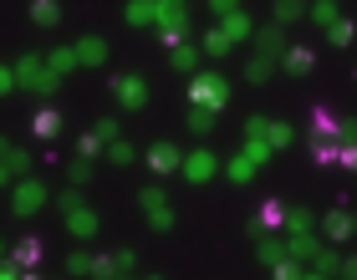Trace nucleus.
Returning <instances> with one entry per match:
<instances>
[{"label":"nucleus","instance_id":"nucleus-1","mask_svg":"<svg viewBox=\"0 0 357 280\" xmlns=\"http://www.w3.org/2000/svg\"><path fill=\"white\" fill-rule=\"evenodd\" d=\"M189 107L225 112V107H230V81H225L220 72H194L189 77Z\"/></svg>","mask_w":357,"mask_h":280},{"label":"nucleus","instance_id":"nucleus-2","mask_svg":"<svg viewBox=\"0 0 357 280\" xmlns=\"http://www.w3.org/2000/svg\"><path fill=\"white\" fill-rule=\"evenodd\" d=\"M15 87H21V92H41V97H52V92L61 87V77L46 67L41 56H21V61H15Z\"/></svg>","mask_w":357,"mask_h":280},{"label":"nucleus","instance_id":"nucleus-3","mask_svg":"<svg viewBox=\"0 0 357 280\" xmlns=\"http://www.w3.org/2000/svg\"><path fill=\"white\" fill-rule=\"evenodd\" d=\"M46 199H52V194H46V184H36V178H15V189H10V214H41L46 209Z\"/></svg>","mask_w":357,"mask_h":280},{"label":"nucleus","instance_id":"nucleus-4","mask_svg":"<svg viewBox=\"0 0 357 280\" xmlns=\"http://www.w3.org/2000/svg\"><path fill=\"white\" fill-rule=\"evenodd\" d=\"M138 204H143V214H149V224L158 229V235H169V229H174V209H169V194L158 189V184L138 189Z\"/></svg>","mask_w":357,"mask_h":280},{"label":"nucleus","instance_id":"nucleus-5","mask_svg":"<svg viewBox=\"0 0 357 280\" xmlns=\"http://www.w3.org/2000/svg\"><path fill=\"white\" fill-rule=\"evenodd\" d=\"M112 97H118L123 118H133L138 107H149V81L143 77H112Z\"/></svg>","mask_w":357,"mask_h":280},{"label":"nucleus","instance_id":"nucleus-6","mask_svg":"<svg viewBox=\"0 0 357 280\" xmlns=\"http://www.w3.org/2000/svg\"><path fill=\"white\" fill-rule=\"evenodd\" d=\"M189 178V184H209V178L220 173V153H209V148H194V153H184V169H178Z\"/></svg>","mask_w":357,"mask_h":280},{"label":"nucleus","instance_id":"nucleus-7","mask_svg":"<svg viewBox=\"0 0 357 280\" xmlns=\"http://www.w3.org/2000/svg\"><path fill=\"white\" fill-rule=\"evenodd\" d=\"M143 163H149L153 173H164V178H169V173H178V169H184V153H178L174 143H153L149 153H143Z\"/></svg>","mask_w":357,"mask_h":280},{"label":"nucleus","instance_id":"nucleus-8","mask_svg":"<svg viewBox=\"0 0 357 280\" xmlns=\"http://www.w3.org/2000/svg\"><path fill=\"white\" fill-rule=\"evenodd\" d=\"M317 214L312 209H286V229H281V240H317Z\"/></svg>","mask_w":357,"mask_h":280},{"label":"nucleus","instance_id":"nucleus-9","mask_svg":"<svg viewBox=\"0 0 357 280\" xmlns=\"http://www.w3.org/2000/svg\"><path fill=\"white\" fill-rule=\"evenodd\" d=\"M61 127H67V118H61L56 107H41V112H31V133H36L41 143H56V138H61Z\"/></svg>","mask_w":357,"mask_h":280},{"label":"nucleus","instance_id":"nucleus-10","mask_svg":"<svg viewBox=\"0 0 357 280\" xmlns=\"http://www.w3.org/2000/svg\"><path fill=\"white\" fill-rule=\"evenodd\" d=\"M337 127H342V118H337L332 107H312V123H306V138H321V143H337Z\"/></svg>","mask_w":357,"mask_h":280},{"label":"nucleus","instance_id":"nucleus-11","mask_svg":"<svg viewBox=\"0 0 357 280\" xmlns=\"http://www.w3.org/2000/svg\"><path fill=\"white\" fill-rule=\"evenodd\" d=\"M321 240H332V244H342V240H352V214L347 209H332V214H321Z\"/></svg>","mask_w":357,"mask_h":280},{"label":"nucleus","instance_id":"nucleus-12","mask_svg":"<svg viewBox=\"0 0 357 280\" xmlns=\"http://www.w3.org/2000/svg\"><path fill=\"white\" fill-rule=\"evenodd\" d=\"M97 229H102L97 209H87V204H82V209H72V214H67V235H72V240H92Z\"/></svg>","mask_w":357,"mask_h":280},{"label":"nucleus","instance_id":"nucleus-13","mask_svg":"<svg viewBox=\"0 0 357 280\" xmlns=\"http://www.w3.org/2000/svg\"><path fill=\"white\" fill-rule=\"evenodd\" d=\"M36 260H41V240H21L15 250H6L0 265H10V270H36Z\"/></svg>","mask_w":357,"mask_h":280},{"label":"nucleus","instance_id":"nucleus-14","mask_svg":"<svg viewBox=\"0 0 357 280\" xmlns=\"http://www.w3.org/2000/svg\"><path fill=\"white\" fill-rule=\"evenodd\" d=\"M158 31H184V36H189V10H184V0H158Z\"/></svg>","mask_w":357,"mask_h":280},{"label":"nucleus","instance_id":"nucleus-15","mask_svg":"<svg viewBox=\"0 0 357 280\" xmlns=\"http://www.w3.org/2000/svg\"><path fill=\"white\" fill-rule=\"evenodd\" d=\"M255 260H261L266 270H275L281 260H291V255H286V240H281V235H261V240H255Z\"/></svg>","mask_w":357,"mask_h":280},{"label":"nucleus","instance_id":"nucleus-16","mask_svg":"<svg viewBox=\"0 0 357 280\" xmlns=\"http://www.w3.org/2000/svg\"><path fill=\"white\" fill-rule=\"evenodd\" d=\"M281 67H286L291 77H306V72L317 67V52H312V46H286V52H281Z\"/></svg>","mask_w":357,"mask_h":280},{"label":"nucleus","instance_id":"nucleus-17","mask_svg":"<svg viewBox=\"0 0 357 280\" xmlns=\"http://www.w3.org/2000/svg\"><path fill=\"white\" fill-rule=\"evenodd\" d=\"M199 56H204L199 46H189V41H184V46H174V52H169V67H174L178 77H194V72H199Z\"/></svg>","mask_w":357,"mask_h":280},{"label":"nucleus","instance_id":"nucleus-18","mask_svg":"<svg viewBox=\"0 0 357 280\" xmlns=\"http://www.w3.org/2000/svg\"><path fill=\"white\" fill-rule=\"evenodd\" d=\"M291 143H296V127L281 123V118H271V123H266V148H271V153H286Z\"/></svg>","mask_w":357,"mask_h":280},{"label":"nucleus","instance_id":"nucleus-19","mask_svg":"<svg viewBox=\"0 0 357 280\" xmlns=\"http://www.w3.org/2000/svg\"><path fill=\"white\" fill-rule=\"evenodd\" d=\"M123 21H128V26H153V21H158V0H128V6H123Z\"/></svg>","mask_w":357,"mask_h":280},{"label":"nucleus","instance_id":"nucleus-20","mask_svg":"<svg viewBox=\"0 0 357 280\" xmlns=\"http://www.w3.org/2000/svg\"><path fill=\"white\" fill-rule=\"evenodd\" d=\"M31 21L41 31H56L61 26V0H31Z\"/></svg>","mask_w":357,"mask_h":280},{"label":"nucleus","instance_id":"nucleus-21","mask_svg":"<svg viewBox=\"0 0 357 280\" xmlns=\"http://www.w3.org/2000/svg\"><path fill=\"white\" fill-rule=\"evenodd\" d=\"M77 61H82V67H102L107 61V41L102 36H82L77 41Z\"/></svg>","mask_w":357,"mask_h":280},{"label":"nucleus","instance_id":"nucleus-22","mask_svg":"<svg viewBox=\"0 0 357 280\" xmlns=\"http://www.w3.org/2000/svg\"><path fill=\"white\" fill-rule=\"evenodd\" d=\"M312 270L332 280L337 270H342V250H337V244H317V255H312Z\"/></svg>","mask_w":357,"mask_h":280},{"label":"nucleus","instance_id":"nucleus-23","mask_svg":"<svg viewBox=\"0 0 357 280\" xmlns=\"http://www.w3.org/2000/svg\"><path fill=\"white\" fill-rule=\"evenodd\" d=\"M255 36H261V52H266V56H275V61H281V52L291 46V41H286V26H275V21H271V26H261Z\"/></svg>","mask_w":357,"mask_h":280},{"label":"nucleus","instance_id":"nucleus-24","mask_svg":"<svg viewBox=\"0 0 357 280\" xmlns=\"http://www.w3.org/2000/svg\"><path fill=\"white\" fill-rule=\"evenodd\" d=\"M220 31H225V36H230V46H235V41L255 36V21H250L245 10H235V15H225V21H220Z\"/></svg>","mask_w":357,"mask_h":280},{"label":"nucleus","instance_id":"nucleus-25","mask_svg":"<svg viewBox=\"0 0 357 280\" xmlns=\"http://www.w3.org/2000/svg\"><path fill=\"white\" fill-rule=\"evenodd\" d=\"M275 67H281V61H275V56H266V52H261V56H255V61H250V67H245V81H250V87H266V81L275 77Z\"/></svg>","mask_w":357,"mask_h":280},{"label":"nucleus","instance_id":"nucleus-26","mask_svg":"<svg viewBox=\"0 0 357 280\" xmlns=\"http://www.w3.org/2000/svg\"><path fill=\"white\" fill-rule=\"evenodd\" d=\"M46 67H52L56 77H72L77 67H82V61H77V46H56V52L46 56Z\"/></svg>","mask_w":357,"mask_h":280},{"label":"nucleus","instance_id":"nucleus-27","mask_svg":"<svg viewBox=\"0 0 357 280\" xmlns=\"http://www.w3.org/2000/svg\"><path fill=\"white\" fill-rule=\"evenodd\" d=\"M327 41L337 46V52H342V46H352V41H357V21H347V15H337V21L327 26Z\"/></svg>","mask_w":357,"mask_h":280},{"label":"nucleus","instance_id":"nucleus-28","mask_svg":"<svg viewBox=\"0 0 357 280\" xmlns=\"http://www.w3.org/2000/svg\"><path fill=\"white\" fill-rule=\"evenodd\" d=\"M225 178H230V184H250V178H255V163H250L245 153L225 158Z\"/></svg>","mask_w":357,"mask_h":280},{"label":"nucleus","instance_id":"nucleus-29","mask_svg":"<svg viewBox=\"0 0 357 280\" xmlns=\"http://www.w3.org/2000/svg\"><path fill=\"white\" fill-rule=\"evenodd\" d=\"M215 123H220V112H209V107H189V133L209 138V133H215Z\"/></svg>","mask_w":357,"mask_h":280},{"label":"nucleus","instance_id":"nucleus-30","mask_svg":"<svg viewBox=\"0 0 357 280\" xmlns=\"http://www.w3.org/2000/svg\"><path fill=\"white\" fill-rule=\"evenodd\" d=\"M306 10H312L306 0H275V26H291V21H301Z\"/></svg>","mask_w":357,"mask_h":280},{"label":"nucleus","instance_id":"nucleus-31","mask_svg":"<svg viewBox=\"0 0 357 280\" xmlns=\"http://www.w3.org/2000/svg\"><path fill=\"white\" fill-rule=\"evenodd\" d=\"M306 15H312V26L327 31V26L337 21V0H312V10H306Z\"/></svg>","mask_w":357,"mask_h":280},{"label":"nucleus","instance_id":"nucleus-32","mask_svg":"<svg viewBox=\"0 0 357 280\" xmlns=\"http://www.w3.org/2000/svg\"><path fill=\"white\" fill-rule=\"evenodd\" d=\"M240 153H245V158H250V163H255V169H266V163H271V158H275V153H271V148H266V143H261V138H245V143H240Z\"/></svg>","mask_w":357,"mask_h":280},{"label":"nucleus","instance_id":"nucleus-33","mask_svg":"<svg viewBox=\"0 0 357 280\" xmlns=\"http://www.w3.org/2000/svg\"><path fill=\"white\" fill-rule=\"evenodd\" d=\"M118 255H92V280H118Z\"/></svg>","mask_w":357,"mask_h":280},{"label":"nucleus","instance_id":"nucleus-34","mask_svg":"<svg viewBox=\"0 0 357 280\" xmlns=\"http://www.w3.org/2000/svg\"><path fill=\"white\" fill-rule=\"evenodd\" d=\"M102 153H107V143L97 138V133H82V138H77V158H92V163H97Z\"/></svg>","mask_w":357,"mask_h":280},{"label":"nucleus","instance_id":"nucleus-35","mask_svg":"<svg viewBox=\"0 0 357 280\" xmlns=\"http://www.w3.org/2000/svg\"><path fill=\"white\" fill-rule=\"evenodd\" d=\"M199 52H204V56H225V52H230V36H225V31L215 26V31H209V36L199 41Z\"/></svg>","mask_w":357,"mask_h":280},{"label":"nucleus","instance_id":"nucleus-36","mask_svg":"<svg viewBox=\"0 0 357 280\" xmlns=\"http://www.w3.org/2000/svg\"><path fill=\"white\" fill-rule=\"evenodd\" d=\"M92 169H97L92 158H72V163H67V178H72V189H82L87 178H92Z\"/></svg>","mask_w":357,"mask_h":280},{"label":"nucleus","instance_id":"nucleus-37","mask_svg":"<svg viewBox=\"0 0 357 280\" xmlns=\"http://www.w3.org/2000/svg\"><path fill=\"white\" fill-rule=\"evenodd\" d=\"M6 163H10V173H15V178H26V173H31V153H26V148H15V143H10Z\"/></svg>","mask_w":357,"mask_h":280},{"label":"nucleus","instance_id":"nucleus-38","mask_svg":"<svg viewBox=\"0 0 357 280\" xmlns=\"http://www.w3.org/2000/svg\"><path fill=\"white\" fill-rule=\"evenodd\" d=\"M133 158H138V153H133V148H128L123 138H118V143H107V163H118V169H128Z\"/></svg>","mask_w":357,"mask_h":280},{"label":"nucleus","instance_id":"nucleus-39","mask_svg":"<svg viewBox=\"0 0 357 280\" xmlns=\"http://www.w3.org/2000/svg\"><path fill=\"white\" fill-rule=\"evenodd\" d=\"M67 275H92V255L87 250H72L67 255Z\"/></svg>","mask_w":357,"mask_h":280},{"label":"nucleus","instance_id":"nucleus-40","mask_svg":"<svg viewBox=\"0 0 357 280\" xmlns=\"http://www.w3.org/2000/svg\"><path fill=\"white\" fill-rule=\"evenodd\" d=\"M337 169H352L357 173V143H337Z\"/></svg>","mask_w":357,"mask_h":280},{"label":"nucleus","instance_id":"nucleus-41","mask_svg":"<svg viewBox=\"0 0 357 280\" xmlns=\"http://www.w3.org/2000/svg\"><path fill=\"white\" fill-rule=\"evenodd\" d=\"M306 143H312L317 163H337V143H321V138H306Z\"/></svg>","mask_w":357,"mask_h":280},{"label":"nucleus","instance_id":"nucleus-42","mask_svg":"<svg viewBox=\"0 0 357 280\" xmlns=\"http://www.w3.org/2000/svg\"><path fill=\"white\" fill-rule=\"evenodd\" d=\"M102 143H118V118H97V127H92Z\"/></svg>","mask_w":357,"mask_h":280},{"label":"nucleus","instance_id":"nucleus-43","mask_svg":"<svg viewBox=\"0 0 357 280\" xmlns=\"http://www.w3.org/2000/svg\"><path fill=\"white\" fill-rule=\"evenodd\" d=\"M271 275H275V280H301V260H281Z\"/></svg>","mask_w":357,"mask_h":280},{"label":"nucleus","instance_id":"nucleus-44","mask_svg":"<svg viewBox=\"0 0 357 280\" xmlns=\"http://www.w3.org/2000/svg\"><path fill=\"white\" fill-rule=\"evenodd\" d=\"M56 204H61V214H72V209H82V189H67V194H61V199H56Z\"/></svg>","mask_w":357,"mask_h":280},{"label":"nucleus","instance_id":"nucleus-45","mask_svg":"<svg viewBox=\"0 0 357 280\" xmlns=\"http://www.w3.org/2000/svg\"><path fill=\"white\" fill-rule=\"evenodd\" d=\"M266 123H271V118H245V138H261V143H266Z\"/></svg>","mask_w":357,"mask_h":280},{"label":"nucleus","instance_id":"nucleus-46","mask_svg":"<svg viewBox=\"0 0 357 280\" xmlns=\"http://www.w3.org/2000/svg\"><path fill=\"white\" fill-rule=\"evenodd\" d=\"M337 143H357V118H342V127H337Z\"/></svg>","mask_w":357,"mask_h":280},{"label":"nucleus","instance_id":"nucleus-47","mask_svg":"<svg viewBox=\"0 0 357 280\" xmlns=\"http://www.w3.org/2000/svg\"><path fill=\"white\" fill-rule=\"evenodd\" d=\"M209 10H215L220 21H225V15H235V10H240V0H209Z\"/></svg>","mask_w":357,"mask_h":280},{"label":"nucleus","instance_id":"nucleus-48","mask_svg":"<svg viewBox=\"0 0 357 280\" xmlns=\"http://www.w3.org/2000/svg\"><path fill=\"white\" fill-rule=\"evenodd\" d=\"M118 270L133 275V270H138V255H133V250H118Z\"/></svg>","mask_w":357,"mask_h":280},{"label":"nucleus","instance_id":"nucleus-49","mask_svg":"<svg viewBox=\"0 0 357 280\" xmlns=\"http://www.w3.org/2000/svg\"><path fill=\"white\" fill-rule=\"evenodd\" d=\"M15 92V67H0V97Z\"/></svg>","mask_w":357,"mask_h":280},{"label":"nucleus","instance_id":"nucleus-50","mask_svg":"<svg viewBox=\"0 0 357 280\" xmlns=\"http://www.w3.org/2000/svg\"><path fill=\"white\" fill-rule=\"evenodd\" d=\"M342 280H357V255H342V270H337Z\"/></svg>","mask_w":357,"mask_h":280},{"label":"nucleus","instance_id":"nucleus-51","mask_svg":"<svg viewBox=\"0 0 357 280\" xmlns=\"http://www.w3.org/2000/svg\"><path fill=\"white\" fill-rule=\"evenodd\" d=\"M10 178H15V173H10V163H6V158H0V189H6V184H10Z\"/></svg>","mask_w":357,"mask_h":280},{"label":"nucleus","instance_id":"nucleus-52","mask_svg":"<svg viewBox=\"0 0 357 280\" xmlns=\"http://www.w3.org/2000/svg\"><path fill=\"white\" fill-rule=\"evenodd\" d=\"M0 280H21V270H10V265H0Z\"/></svg>","mask_w":357,"mask_h":280},{"label":"nucleus","instance_id":"nucleus-53","mask_svg":"<svg viewBox=\"0 0 357 280\" xmlns=\"http://www.w3.org/2000/svg\"><path fill=\"white\" fill-rule=\"evenodd\" d=\"M21 280H46V275L41 270H21Z\"/></svg>","mask_w":357,"mask_h":280},{"label":"nucleus","instance_id":"nucleus-54","mask_svg":"<svg viewBox=\"0 0 357 280\" xmlns=\"http://www.w3.org/2000/svg\"><path fill=\"white\" fill-rule=\"evenodd\" d=\"M301 280H327V275H317V270H312V275H301Z\"/></svg>","mask_w":357,"mask_h":280},{"label":"nucleus","instance_id":"nucleus-55","mask_svg":"<svg viewBox=\"0 0 357 280\" xmlns=\"http://www.w3.org/2000/svg\"><path fill=\"white\" fill-rule=\"evenodd\" d=\"M352 240H357V214H352Z\"/></svg>","mask_w":357,"mask_h":280},{"label":"nucleus","instance_id":"nucleus-56","mask_svg":"<svg viewBox=\"0 0 357 280\" xmlns=\"http://www.w3.org/2000/svg\"><path fill=\"white\" fill-rule=\"evenodd\" d=\"M0 260H6V244H0Z\"/></svg>","mask_w":357,"mask_h":280},{"label":"nucleus","instance_id":"nucleus-57","mask_svg":"<svg viewBox=\"0 0 357 280\" xmlns=\"http://www.w3.org/2000/svg\"><path fill=\"white\" fill-rule=\"evenodd\" d=\"M149 280H164V275H149Z\"/></svg>","mask_w":357,"mask_h":280},{"label":"nucleus","instance_id":"nucleus-58","mask_svg":"<svg viewBox=\"0 0 357 280\" xmlns=\"http://www.w3.org/2000/svg\"><path fill=\"white\" fill-rule=\"evenodd\" d=\"M118 280H133V275H118Z\"/></svg>","mask_w":357,"mask_h":280}]
</instances>
